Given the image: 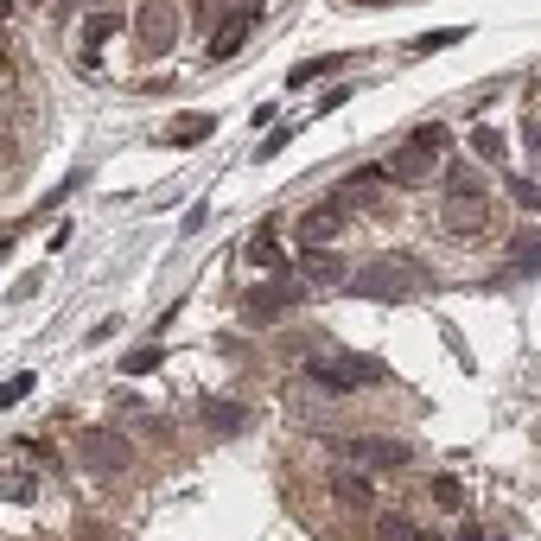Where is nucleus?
<instances>
[{"label": "nucleus", "instance_id": "obj_12", "mask_svg": "<svg viewBox=\"0 0 541 541\" xmlns=\"http://www.w3.org/2000/svg\"><path fill=\"white\" fill-rule=\"evenodd\" d=\"M115 32H121V13H96V20L83 26V71H96V51L109 45Z\"/></svg>", "mask_w": 541, "mask_h": 541}, {"label": "nucleus", "instance_id": "obj_29", "mask_svg": "<svg viewBox=\"0 0 541 541\" xmlns=\"http://www.w3.org/2000/svg\"><path fill=\"white\" fill-rule=\"evenodd\" d=\"M77 541H109V535H102L96 522H83V529H77Z\"/></svg>", "mask_w": 541, "mask_h": 541}, {"label": "nucleus", "instance_id": "obj_9", "mask_svg": "<svg viewBox=\"0 0 541 541\" xmlns=\"http://www.w3.org/2000/svg\"><path fill=\"white\" fill-rule=\"evenodd\" d=\"M338 230H344V204H312V211L300 217V242H306V249H325Z\"/></svg>", "mask_w": 541, "mask_h": 541}, {"label": "nucleus", "instance_id": "obj_17", "mask_svg": "<svg viewBox=\"0 0 541 541\" xmlns=\"http://www.w3.org/2000/svg\"><path fill=\"white\" fill-rule=\"evenodd\" d=\"M242 255H249V268H287V249L274 242V230L249 236V249H242Z\"/></svg>", "mask_w": 541, "mask_h": 541}, {"label": "nucleus", "instance_id": "obj_14", "mask_svg": "<svg viewBox=\"0 0 541 541\" xmlns=\"http://www.w3.org/2000/svg\"><path fill=\"white\" fill-rule=\"evenodd\" d=\"M217 134V115H185L179 128H166V141L172 147H198V141H211Z\"/></svg>", "mask_w": 541, "mask_h": 541}, {"label": "nucleus", "instance_id": "obj_11", "mask_svg": "<svg viewBox=\"0 0 541 541\" xmlns=\"http://www.w3.org/2000/svg\"><path fill=\"white\" fill-rule=\"evenodd\" d=\"M204 427H211V433H242V427H249V408H242V401L211 395V401H204Z\"/></svg>", "mask_w": 541, "mask_h": 541}, {"label": "nucleus", "instance_id": "obj_1", "mask_svg": "<svg viewBox=\"0 0 541 541\" xmlns=\"http://www.w3.org/2000/svg\"><path fill=\"white\" fill-rule=\"evenodd\" d=\"M484 223H491V191L471 166H452L446 172V191H440V230L452 236H478Z\"/></svg>", "mask_w": 541, "mask_h": 541}, {"label": "nucleus", "instance_id": "obj_15", "mask_svg": "<svg viewBox=\"0 0 541 541\" xmlns=\"http://www.w3.org/2000/svg\"><path fill=\"white\" fill-rule=\"evenodd\" d=\"M0 497H7V503H32V497H39V478L20 471V465H0Z\"/></svg>", "mask_w": 541, "mask_h": 541}, {"label": "nucleus", "instance_id": "obj_20", "mask_svg": "<svg viewBox=\"0 0 541 541\" xmlns=\"http://www.w3.org/2000/svg\"><path fill=\"white\" fill-rule=\"evenodd\" d=\"M344 58H312V64H300V71H287V90H306V83H319V77H331Z\"/></svg>", "mask_w": 541, "mask_h": 541}, {"label": "nucleus", "instance_id": "obj_24", "mask_svg": "<svg viewBox=\"0 0 541 541\" xmlns=\"http://www.w3.org/2000/svg\"><path fill=\"white\" fill-rule=\"evenodd\" d=\"M433 503H440V510H459V503H465V484H459V478H433Z\"/></svg>", "mask_w": 541, "mask_h": 541}, {"label": "nucleus", "instance_id": "obj_2", "mask_svg": "<svg viewBox=\"0 0 541 541\" xmlns=\"http://www.w3.org/2000/svg\"><path fill=\"white\" fill-rule=\"evenodd\" d=\"M421 287H427V274H421V261H414V255H370L351 274L357 300H414Z\"/></svg>", "mask_w": 541, "mask_h": 541}, {"label": "nucleus", "instance_id": "obj_16", "mask_svg": "<svg viewBox=\"0 0 541 541\" xmlns=\"http://www.w3.org/2000/svg\"><path fill=\"white\" fill-rule=\"evenodd\" d=\"M249 20H255V13H230V20L217 26V39H211V58H230V51L249 39Z\"/></svg>", "mask_w": 541, "mask_h": 541}, {"label": "nucleus", "instance_id": "obj_21", "mask_svg": "<svg viewBox=\"0 0 541 541\" xmlns=\"http://www.w3.org/2000/svg\"><path fill=\"white\" fill-rule=\"evenodd\" d=\"M160 363H166V351H160V344H147V351H128V357H121V370H128V376H147V370H160Z\"/></svg>", "mask_w": 541, "mask_h": 541}, {"label": "nucleus", "instance_id": "obj_6", "mask_svg": "<svg viewBox=\"0 0 541 541\" xmlns=\"http://www.w3.org/2000/svg\"><path fill=\"white\" fill-rule=\"evenodd\" d=\"M134 45H141L147 58H166V51L179 45V7H172V0H141V13H134Z\"/></svg>", "mask_w": 541, "mask_h": 541}, {"label": "nucleus", "instance_id": "obj_10", "mask_svg": "<svg viewBox=\"0 0 541 541\" xmlns=\"http://www.w3.org/2000/svg\"><path fill=\"white\" fill-rule=\"evenodd\" d=\"M331 497H338L344 510H357V516L376 510V491H370V478H363V471H331Z\"/></svg>", "mask_w": 541, "mask_h": 541}, {"label": "nucleus", "instance_id": "obj_22", "mask_svg": "<svg viewBox=\"0 0 541 541\" xmlns=\"http://www.w3.org/2000/svg\"><path fill=\"white\" fill-rule=\"evenodd\" d=\"M32 382H39V376H32V370H20V376H7V382H0V408H13V401H26V395H32Z\"/></svg>", "mask_w": 541, "mask_h": 541}, {"label": "nucleus", "instance_id": "obj_3", "mask_svg": "<svg viewBox=\"0 0 541 541\" xmlns=\"http://www.w3.org/2000/svg\"><path fill=\"white\" fill-rule=\"evenodd\" d=\"M306 376H312V389H325V395H351V389L382 382L389 370H382L376 357H357V351H319V357H306Z\"/></svg>", "mask_w": 541, "mask_h": 541}, {"label": "nucleus", "instance_id": "obj_18", "mask_svg": "<svg viewBox=\"0 0 541 541\" xmlns=\"http://www.w3.org/2000/svg\"><path fill=\"white\" fill-rule=\"evenodd\" d=\"M376 541H433L414 516H376Z\"/></svg>", "mask_w": 541, "mask_h": 541}, {"label": "nucleus", "instance_id": "obj_25", "mask_svg": "<svg viewBox=\"0 0 541 541\" xmlns=\"http://www.w3.org/2000/svg\"><path fill=\"white\" fill-rule=\"evenodd\" d=\"M510 198L522 204V211H535V204H541V191H535V179H522V172H516V179H510Z\"/></svg>", "mask_w": 541, "mask_h": 541}, {"label": "nucleus", "instance_id": "obj_4", "mask_svg": "<svg viewBox=\"0 0 541 541\" xmlns=\"http://www.w3.org/2000/svg\"><path fill=\"white\" fill-rule=\"evenodd\" d=\"M77 459L96 471V478H121V471L134 465V440L115 427H83L77 433Z\"/></svg>", "mask_w": 541, "mask_h": 541}, {"label": "nucleus", "instance_id": "obj_28", "mask_svg": "<svg viewBox=\"0 0 541 541\" xmlns=\"http://www.w3.org/2000/svg\"><path fill=\"white\" fill-rule=\"evenodd\" d=\"M287 141H293V128H274V134H268V141H261V160H274V153H281Z\"/></svg>", "mask_w": 541, "mask_h": 541}, {"label": "nucleus", "instance_id": "obj_7", "mask_svg": "<svg viewBox=\"0 0 541 541\" xmlns=\"http://www.w3.org/2000/svg\"><path fill=\"white\" fill-rule=\"evenodd\" d=\"M440 160H446V153H433V147H421V141H401V147L389 153V166H382V179H395V185H427L433 172H440Z\"/></svg>", "mask_w": 541, "mask_h": 541}, {"label": "nucleus", "instance_id": "obj_30", "mask_svg": "<svg viewBox=\"0 0 541 541\" xmlns=\"http://www.w3.org/2000/svg\"><path fill=\"white\" fill-rule=\"evenodd\" d=\"M459 541H491V535H484L478 522H465V529H459Z\"/></svg>", "mask_w": 541, "mask_h": 541}, {"label": "nucleus", "instance_id": "obj_5", "mask_svg": "<svg viewBox=\"0 0 541 541\" xmlns=\"http://www.w3.org/2000/svg\"><path fill=\"white\" fill-rule=\"evenodd\" d=\"M338 459L351 465V471H401V465L414 459V446L408 440H382V433H357V440L338 446Z\"/></svg>", "mask_w": 541, "mask_h": 541}, {"label": "nucleus", "instance_id": "obj_13", "mask_svg": "<svg viewBox=\"0 0 541 541\" xmlns=\"http://www.w3.org/2000/svg\"><path fill=\"white\" fill-rule=\"evenodd\" d=\"M306 281L312 287H338L344 281V261L331 255V249H306Z\"/></svg>", "mask_w": 541, "mask_h": 541}, {"label": "nucleus", "instance_id": "obj_19", "mask_svg": "<svg viewBox=\"0 0 541 541\" xmlns=\"http://www.w3.org/2000/svg\"><path fill=\"white\" fill-rule=\"evenodd\" d=\"M471 153H478V160H503V153H510V141H503V134L497 128H471Z\"/></svg>", "mask_w": 541, "mask_h": 541}, {"label": "nucleus", "instance_id": "obj_23", "mask_svg": "<svg viewBox=\"0 0 541 541\" xmlns=\"http://www.w3.org/2000/svg\"><path fill=\"white\" fill-rule=\"evenodd\" d=\"M408 141H421V147H433V153H446V147H452V134L440 128V121H421V128H414Z\"/></svg>", "mask_w": 541, "mask_h": 541}, {"label": "nucleus", "instance_id": "obj_8", "mask_svg": "<svg viewBox=\"0 0 541 541\" xmlns=\"http://www.w3.org/2000/svg\"><path fill=\"white\" fill-rule=\"evenodd\" d=\"M300 300V287L293 281H268V287H249L242 293V319H255V325H268V319H281V312Z\"/></svg>", "mask_w": 541, "mask_h": 541}, {"label": "nucleus", "instance_id": "obj_31", "mask_svg": "<svg viewBox=\"0 0 541 541\" xmlns=\"http://www.w3.org/2000/svg\"><path fill=\"white\" fill-rule=\"evenodd\" d=\"M7 7H13V0H0V13H7Z\"/></svg>", "mask_w": 541, "mask_h": 541}, {"label": "nucleus", "instance_id": "obj_26", "mask_svg": "<svg viewBox=\"0 0 541 541\" xmlns=\"http://www.w3.org/2000/svg\"><path fill=\"white\" fill-rule=\"evenodd\" d=\"M535 255H541V242H535V236H522V242H516V274H529V268H535Z\"/></svg>", "mask_w": 541, "mask_h": 541}, {"label": "nucleus", "instance_id": "obj_27", "mask_svg": "<svg viewBox=\"0 0 541 541\" xmlns=\"http://www.w3.org/2000/svg\"><path fill=\"white\" fill-rule=\"evenodd\" d=\"M440 45H459V32H421L414 51H440Z\"/></svg>", "mask_w": 541, "mask_h": 541}]
</instances>
